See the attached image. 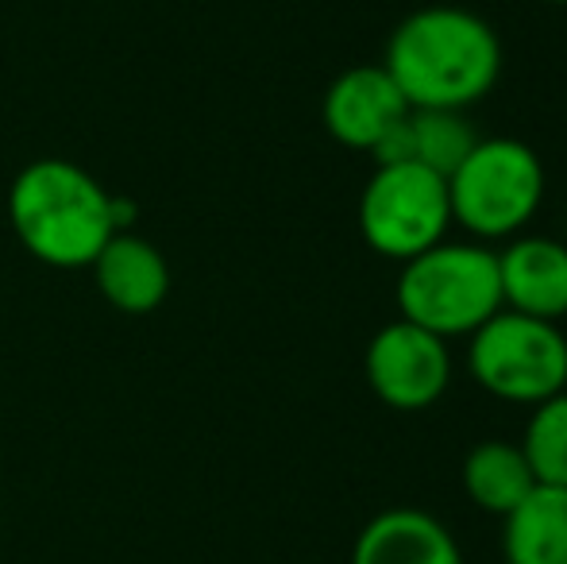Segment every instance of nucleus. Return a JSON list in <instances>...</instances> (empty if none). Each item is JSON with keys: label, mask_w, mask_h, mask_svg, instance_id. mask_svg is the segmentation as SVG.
Here are the masks:
<instances>
[{"label": "nucleus", "mask_w": 567, "mask_h": 564, "mask_svg": "<svg viewBox=\"0 0 567 564\" xmlns=\"http://www.w3.org/2000/svg\"><path fill=\"white\" fill-rule=\"evenodd\" d=\"M410 109H460L494 90L502 74V43L478 12L460 4H429L394 28L382 59Z\"/></svg>", "instance_id": "nucleus-1"}, {"label": "nucleus", "mask_w": 567, "mask_h": 564, "mask_svg": "<svg viewBox=\"0 0 567 564\" xmlns=\"http://www.w3.org/2000/svg\"><path fill=\"white\" fill-rule=\"evenodd\" d=\"M8 217L20 244L47 267H93L120 233L113 194L66 158H35L8 189Z\"/></svg>", "instance_id": "nucleus-2"}, {"label": "nucleus", "mask_w": 567, "mask_h": 564, "mask_svg": "<svg viewBox=\"0 0 567 564\" xmlns=\"http://www.w3.org/2000/svg\"><path fill=\"white\" fill-rule=\"evenodd\" d=\"M394 298L405 321L444 340L471 337L502 309L498 252L463 240L433 244L402 264Z\"/></svg>", "instance_id": "nucleus-3"}, {"label": "nucleus", "mask_w": 567, "mask_h": 564, "mask_svg": "<svg viewBox=\"0 0 567 564\" xmlns=\"http://www.w3.org/2000/svg\"><path fill=\"white\" fill-rule=\"evenodd\" d=\"M452 225L478 240H514L545 202V163L522 140H478L449 174Z\"/></svg>", "instance_id": "nucleus-4"}, {"label": "nucleus", "mask_w": 567, "mask_h": 564, "mask_svg": "<svg viewBox=\"0 0 567 564\" xmlns=\"http://www.w3.org/2000/svg\"><path fill=\"white\" fill-rule=\"evenodd\" d=\"M467 371L494 399L537 407L567 391V337L556 321L498 309L467 337Z\"/></svg>", "instance_id": "nucleus-5"}, {"label": "nucleus", "mask_w": 567, "mask_h": 564, "mask_svg": "<svg viewBox=\"0 0 567 564\" xmlns=\"http://www.w3.org/2000/svg\"><path fill=\"white\" fill-rule=\"evenodd\" d=\"M449 178L417 163H374V174L359 194V233L367 248L405 264L449 240Z\"/></svg>", "instance_id": "nucleus-6"}, {"label": "nucleus", "mask_w": 567, "mask_h": 564, "mask_svg": "<svg viewBox=\"0 0 567 564\" xmlns=\"http://www.w3.org/2000/svg\"><path fill=\"white\" fill-rule=\"evenodd\" d=\"M363 371L371 391L390 410L417 414L444 399L452 383V348L444 337L421 329V325L398 321L382 325L371 337L363 356Z\"/></svg>", "instance_id": "nucleus-7"}, {"label": "nucleus", "mask_w": 567, "mask_h": 564, "mask_svg": "<svg viewBox=\"0 0 567 564\" xmlns=\"http://www.w3.org/2000/svg\"><path fill=\"white\" fill-rule=\"evenodd\" d=\"M324 129L351 151H374L410 113L386 66H351L324 93Z\"/></svg>", "instance_id": "nucleus-8"}, {"label": "nucleus", "mask_w": 567, "mask_h": 564, "mask_svg": "<svg viewBox=\"0 0 567 564\" xmlns=\"http://www.w3.org/2000/svg\"><path fill=\"white\" fill-rule=\"evenodd\" d=\"M502 309L560 325L567 317V244L553 236H514L498 252Z\"/></svg>", "instance_id": "nucleus-9"}, {"label": "nucleus", "mask_w": 567, "mask_h": 564, "mask_svg": "<svg viewBox=\"0 0 567 564\" xmlns=\"http://www.w3.org/2000/svg\"><path fill=\"white\" fill-rule=\"evenodd\" d=\"M351 564H463V553L441 519L417 506H390L359 530Z\"/></svg>", "instance_id": "nucleus-10"}, {"label": "nucleus", "mask_w": 567, "mask_h": 564, "mask_svg": "<svg viewBox=\"0 0 567 564\" xmlns=\"http://www.w3.org/2000/svg\"><path fill=\"white\" fill-rule=\"evenodd\" d=\"M478 140L483 136L460 109H410L371 155L374 163H417L449 178Z\"/></svg>", "instance_id": "nucleus-11"}, {"label": "nucleus", "mask_w": 567, "mask_h": 564, "mask_svg": "<svg viewBox=\"0 0 567 564\" xmlns=\"http://www.w3.org/2000/svg\"><path fill=\"white\" fill-rule=\"evenodd\" d=\"M97 290L120 314H151L171 294V267L163 252L135 233H116L93 259Z\"/></svg>", "instance_id": "nucleus-12"}, {"label": "nucleus", "mask_w": 567, "mask_h": 564, "mask_svg": "<svg viewBox=\"0 0 567 564\" xmlns=\"http://www.w3.org/2000/svg\"><path fill=\"white\" fill-rule=\"evenodd\" d=\"M502 526L506 564H567V488H533Z\"/></svg>", "instance_id": "nucleus-13"}, {"label": "nucleus", "mask_w": 567, "mask_h": 564, "mask_svg": "<svg viewBox=\"0 0 567 564\" xmlns=\"http://www.w3.org/2000/svg\"><path fill=\"white\" fill-rule=\"evenodd\" d=\"M533 488V468L514 441H478L463 460V491L486 514L506 519Z\"/></svg>", "instance_id": "nucleus-14"}, {"label": "nucleus", "mask_w": 567, "mask_h": 564, "mask_svg": "<svg viewBox=\"0 0 567 564\" xmlns=\"http://www.w3.org/2000/svg\"><path fill=\"white\" fill-rule=\"evenodd\" d=\"M517 444L540 488H567V391L533 407Z\"/></svg>", "instance_id": "nucleus-15"}, {"label": "nucleus", "mask_w": 567, "mask_h": 564, "mask_svg": "<svg viewBox=\"0 0 567 564\" xmlns=\"http://www.w3.org/2000/svg\"><path fill=\"white\" fill-rule=\"evenodd\" d=\"M545 4H567V0H545Z\"/></svg>", "instance_id": "nucleus-16"}]
</instances>
